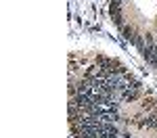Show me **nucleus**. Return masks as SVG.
<instances>
[{
	"mask_svg": "<svg viewBox=\"0 0 157 138\" xmlns=\"http://www.w3.org/2000/svg\"><path fill=\"white\" fill-rule=\"evenodd\" d=\"M143 99V90H132V88H128V90H124L121 92V100L124 103H136V100Z\"/></svg>",
	"mask_w": 157,
	"mask_h": 138,
	"instance_id": "obj_1",
	"label": "nucleus"
},
{
	"mask_svg": "<svg viewBox=\"0 0 157 138\" xmlns=\"http://www.w3.org/2000/svg\"><path fill=\"white\" fill-rule=\"evenodd\" d=\"M155 132H157V128H155Z\"/></svg>",
	"mask_w": 157,
	"mask_h": 138,
	"instance_id": "obj_3",
	"label": "nucleus"
},
{
	"mask_svg": "<svg viewBox=\"0 0 157 138\" xmlns=\"http://www.w3.org/2000/svg\"><path fill=\"white\" fill-rule=\"evenodd\" d=\"M121 34H124V38H126V40H130V42H134V40H136V29H134L132 25H121Z\"/></svg>",
	"mask_w": 157,
	"mask_h": 138,
	"instance_id": "obj_2",
	"label": "nucleus"
}]
</instances>
